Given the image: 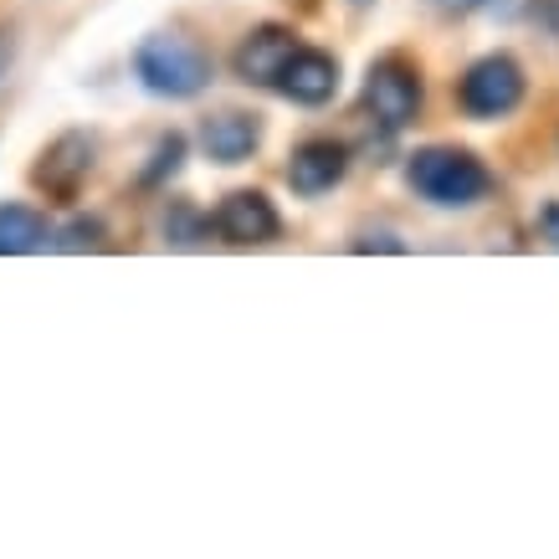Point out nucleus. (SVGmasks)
Here are the masks:
<instances>
[{
  "label": "nucleus",
  "instance_id": "1",
  "mask_svg": "<svg viewBox=\"0 0 559 559\" xmlns=\"http://www.w3.org/2000/svg\"><path fill=\"white\" fill-rule=\"evenodd\" d=\"M406 180L431 205H477L492 190L488 165L473 159L467 150H447V144H431V150L411 154Z\"/></svg>",
  "mask_w": 559,
  "mask_h": 559
},
{
  "label": "nucleus",
  "instance_id": "2",
  "mask_svg": "<svg viewBox=\"0 0 559 559\" xmlns=\"http://www.w3.org/2000/svg\"><path fill=\"white\" fill-rule=\"evenodd\" d=\"M139 83L159 98H195L211 83V62L201 47H190L180 36H144L134 51Z\"/></svg>",
  "mask_w": 559,
  "mask_h": 559
},
{
  "label": "nucleus",
  "instance_id": "3",
  "mask_svg": "<svg viewBox=\"0 0 559 559\" xmlns=\"http://www.w3.org/2000/svg\"><path fill=\"white\" fill-rule=\"evenodd\" d=\"M457 98L473 119H503L524 103V68L513 57H483L467 68Z\"/></svg>",
  "mask_w": 559,
  "mask_h": 559
},
{
  "label": "nucleus",
  "instance_id": "4",
  "mask_svg": "<svg viewBox=\"0 0 559 559\" xmlns=\"http://www.w3.org/2000/svg\"><path fill=\"white\" fill-rule=\"evenodd\" d=\"M365 103H370V114L380 119V129H406L416 114H421V72L401 62V57H385V62H374L370 78H365Z\"/></svg>",
  "mask_w": 559,
  "mask_h": 559
},
{
  "label": "nucleus",
  "instance_id": "5",
  "mask_svg": "<svg viewBox=\"0 0 559 559\" xmlns=\"http://www.w3.org/2000/svg\"><path fill=\"white\" fill-rule=\"evenodd\" d=\"M216 231L231 247H267L277 231H283V221L272 211V201L262 190H237V195H226L216 211Z\"/></svg>",
  "mask_w": 559,
  "mask_h": 559
},
{
  "label": "nucleus",
  "instance_id": "6",
  "mask_svg": "<svg viewBox=\"0 0 559 559\" xmlns=\"http://www.w3.org/2000/svg\"><path fill=\"white\" fill-rule=\"evenodd\" d=\"M93 170V139L87 134H62L51 139L47 150H41V165H36V186L57 195V201H72L78 186L87 180Z\"/></svg>",
  "mask_w": 559,
  "mask_h": 559
},
{
  "label": "nucleus",
  "instance_id": "7",
  "mask_svg": "<svg viewBox=\"0 0 559 559\" xmlns=\"http://www.w3.org/2000/svg\"><path fill=\"white\" fill-rule=\"evenodd\" d=\"M277 93L293 103H304V108H319L340 93V62L329 57V51H293L283 72H277Z\"/></svg>",
  "mask_w": 559,
  "mask_h": 559
},
{
  "label": "nucleus",
  "instance_id": "8",
  "mask_svg": "<svg viewBox=\"0 0 559 559\" xmlns=\"http://www.w3.org/2000/svg\"><path fill=\"white\" fill-rule=\"evenodd\" d=\"M344 170H349L344 144H334V139H308V144H298L293 159H288V186L313 201V195H323V190L340 186Z\"/></svg>",
  "mask_w": 559,
  "mask_h": 559
},
{
  "label": "nucleus",
  "instance_id": "9",
  "mask_svg": "<svg viewBox=\"0 0 559 559\" xmlns=\"http://www.w3.org/2000/svg\"><path fill=\"white\" fill-rule=\"evenodd\" d=\"M293 51H298V41H293L288 26H257V32L237 47V78H241V83L272 87Z\"/></svg>",
  "mask_w": 559,
  "mask_h": 559
},
{
  "label": "nucleus",
  "instance_id": "10",
  "mask_svg": "<svg viewBox=\"0 0 559 559\" xmlns=\"http://www.w3.org/2000/svg\"><path fill=\"white\" fill-rule=\"evenodd\" d=\"M262 144V123L252 114H216V119L201 123V150L216 159V165H241L252 159V150Z\"/></svg>",
  "mask_w": 559,
  "mask_h": 559
},
{
  "label": "nucleus",
  "instance_id": "11",
  "mask_svg": "<svg viewBox=\"0 0 559 559\" xmlns=\"http://www.w3.org/2000/svg\"><path fill=\"white\" fill-rule=\"evenodd\" d=\"M47 247V216L32 205H0V257H26Z\"/></svg>",
  "mask_w": 559,
  "mask_h": 559
},
{
  "label": "nucleus",
  "instance_id": "12",
  "mask_svg": "<svg viewBox=\"0 0 559 559\" xmlns=\"http://www.w3.org/2000/svg\"><path fill=\"white\" fill-rule=\"evenodd\" d=\"M205 231H211V221L195 211V205H170V216H165V241L170 247H201Z\"/></svg>",
  "mask_w": 559,
  "mask_h": 559
},
{
  "label": "nucleus",
  "instance_id": "13",
  "mask_svg": "<svg viewBox=\"0 0 559 559\" xmlns=\"http://www.w3.org/2000/svg\"><path fill=\"white\" fill-rule=\"evenodd\" d=\"M180 159H186V139H180V134L159 139V144H154V165L144 170V186H159L165 175H175V170H180Z\"/></svg>",
  "mask_w": 559,
  "mask_h": 559
},
{
  "label": "nucleus",
  "instance_id": "14",
  "mask_svg": "<svg viewBox=\"0 0 559 559\" xmlns=\"http://www.w3.org/2000/svg\"><path fill=\"white\" fill-rule=\"evenodd\" d=\"M98 241H103V226H98V221H72L57 247H68V252H83V247H98Z\"/></svg>",
  "mask_w": 559,
  "mask_h": 559
},
{
  "label": "nucleus",
  "instance_id": "15",
  "mask_svg": "<svg viewBox=\"0 0 559 559\" xmlns=\"http://www.w3.org/2000/svg\"><path fill=\"white\" fill-rule=\"evenodd\" d=\"M539 231H544V241H555L559 247V201H549L539 211Z\"/></svg>",
  "mask_w": 559,
  "mask_h": 559
},
{
  "label": "nucleus",
  "instance_id": "16",
  "mask_svg": "<svg viewBox=\"0 0 559 559\" xmlns=\"http://www.w3.org/2000/svg\"><path fill=\"white\" fill-rule=\"evenodd\" d=\"M11 57H16V36L0 32V78H5V68H11Z\"/></svg>",
  "mask_w": 559,
  "mask_h": 559
},
{
  "label": "nucleus",
  "instance_id": "17",
  "mask_svg": "<svg viewBox=\"0 0 559 559\" xmlns=\"http://www.w3.org/2000/svg\"><path fill=\"white\" fill-rule=\"evenodd\" d=\"M441 5H457V11H462V5H477V0H441Z\"/></svg>",
  "mask_w": 559,
  "mask_h": 559
}]
</instances>
